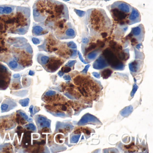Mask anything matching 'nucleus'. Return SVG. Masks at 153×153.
I'll list each match as a JSON object with an SVG mask.
<instances>
[{
  "instance_id": "f257e3e1",
  "label": "nucleus",
  "mask_w": 153,
  "mask_h": 153,
  "mask_svg": "<svg viewBox=\"0 0 153 153\" xmlns=\"http://www.w3.org/2000/svg\"><path fill=\"white\" fill-rule=\"evenodd\" d=\"M87 20L88 27L97 34L106 36L111 28V21L105 11L101 9H92L87 12Z\"/></svg>"
},
{
  "instance_id": "f03ea898",
  "label": "nucleus",
  "mask_w": 153,
  "mask_h": 153,
  "mask_svg": "<svg viewBox=\"0 0 153 153\" xmlns=\"http://www.w3.org/2000/svg\"><path fill=\"white\" fill-rule=\"evenodd\" d=\"M103 55L105 57L106 61L112 67L115 69L121 70L124 68V66L121 62L114 53L109 49L105 50Z\"/></svg>"
},
{
  "instance_id": "7ed1b4c3",
  "label": "nucleus",
  "mask_w": 153,
  "mask_h": 153,
  "mask_svg": "<svg viewBox=\"0 0 153 153\" xmlns=\"http://www.w3.org/2000/svg\"><path fill=\"white\" fill-rule=\"evenodd\" d=\"M131 34L139 43L142 42L145 36V30L143 25L140 24L139 26L132 28Z\"/></svg>"
},
{
  "instance_id": "20e7f679",
  "label": "nucleus",
  "mask_w": 153,
  "mask_h": 153,
  "mask_svg": "<svg viewBox=\"0 0 153 153\" xmlns=\"http://www.w3.org/2000/svg\"><path fill=\"white\" fill-rule=\"evenodd\" d=\"M141 19L140 13L136 8L132 7V10L128 16V23L129 25L138 23L140 22Z\"/></svg>"
},
{
  "instance_id": "39448f33",
  "label": "nucleus",
  "mask_w": 153,
  "mask_h": 153,
  "mask_svg": "<svg viewBox=\"0 0 153 153\" xmlns=\"http://www.w3.org/2000/svg\"><path fill=\"white\" fill-rule=\"evenodd\" d=\"M111 5L119 11H122L127 14H130L132 8V6L128 4L120 1L115 2Z\"/></svg>"
},
{
  "instance_id": "423d86ee",
  "label": "nucleus",
  "mask_w": 153,
  "mask_h": 153,
  "mask_svg": "<svg viewBox=\"0 0 153 153\" xmlns=\"http://www.w3.org/2000/svg\"><path fill=\"white\" fill-rule=\"evenodd\" d=\"M63 62H64L60 58H53L50 60V62L48 65V69L51 71H55L59 68Z\"/></svg>"
},
{
  "instance_id": "0eeeda50",
  "label": "nucleus",
  "mask_w": 153,
  "mask_h": 153,
  "mask_svg": "<svg viewBox=\"0 0 153 153\" xmlns=\"http://www.w3.org/2000/svg\"><path fill=\"white\" fill-rule=\"evenodd\" d=\"M108 64L106 60L102 56H100L94 63L93 68L96 69H101L106 68Z\"/></svg>"
},
{
  "instance_id": "6e6552de",
  "label": "nucleus",
  "mask_w": 153,
  "mask_h": 153,
  "mask_svg": "<svg viewBox=\"0 0 153 153\" xmlns=\"http://www.w3.org/2000/svg\"><path fill=\"white\" fill-rule=\"evenodd\" d=\"M76 35L75 29L73 27L70 23H69L68 28L66 30L65 36L63 39H72L74 38Z\"/></svg>"
},
{
  "instance_id": "1a4fd4ad",
  "label": "nucleus",
  "mask_w": 153,
  "mask_h": 153,
  "mask_svg": "<svg viewBox=\"0 0 153 153\" xmlns=\"http://www.w3.org/2000/svg\"><path fill=\"white\" fill-rule=\"evenodd\" d=\"M129 68L131 71L133 72H137L138 69V62L137 61L131 62L129 64Z\"/></svg>"
},
{
  "instance_id": "9d476101",
  "label": "nucleus",
  "mask_w": 153,
  "mask_h": 153,
  "mask_svg": "<svg viewBox=\"0 0 153 153\" xmlns=\"http://www.w3.org/2000/svg\"><path fill=\"white\" fill-rule=\"evenodd\" d=\"M132 110L133 108L132 106H130L123 109L120 113L123 116H127L131 113Z\"/></svg>"
},
{
  "instance_id": "9b49d317",
  "label": "nucleus",
  "mask_w": 153,
  "mask_h": 153,
  "mask_svg": "<svg viewBox=\"0 0 153 153\" xmlns=\"http://www.w3.org/2000/svg\"><path fill=\"white\" fill-rule=\"evenodd\" d=\"M112 72V70L109 68L106 69L101 71V76L104 79H106L111 75Z\"/></svg>"
},
{
  "instance_id": "f8f14e48",
  "label": "nucleus",
  "mask_w": 153,
  "mask_h": 153,
  "mask_svg": "<svg viewBox=\"0 0 153 153\" xmlns=\"http://www.w3.org/2000/svg\"><path fill=\"white\" fill-rule=\"evenodd\" d=\"M43 31H44V29L41 26H35L32 29V32L33 34L37 36L40 35Z\"/></svg>"
},
{
  "instance_id": "ddd939ff",
  "label": "nucleus",
  "mask_w": 153,
  "mask_h": 153,
  "mask_svg": "<svg viewBox=\"0 0 153 153\" xmlns=\"http://www.w3.org/2000/svg\"><path fill=\"white\" fill-rule=\"evenodd\" d=\"M68 102L69 103V105L71 106L73 109L75 111H78L79 109L81 108V106H82V105L78 103L77 102H73L72 101H69Z\"/></svg>"
},
{
  "instance_id": "4468645a",
  "label": "nucleus",
  "mask_w": 153,
  "mask_h": 153,
  "mask_svg": "<svg viewBox=\"0 0 153 153\" xmlns=\"http://www.w3.org/2000/svg\"><path fill=\"white\" fill-rule=\"evenodd\" d=\"M9 66L12 69H15L16 68H18V63L15 61H11L9 62Z\"/></svg>"
},
{
  "instance_id": "2eb2a0df",
  "label": "nucleus",
  "mask_w": 153,
  "mask_h": 153,
  "mask_svg": "<svg viewBox=\"0 0 153 153\" xmlns=\"http://www.w3.org/2000/svg\"><path fill=\"white\" fill-rule=\"evenodd\" d=\"M81 132H83L86 135L90 136L91 133V130L88 127H79Z\"/></svg>"
},
{
  "instance_id": "dca6fc26",
  "label": "nucleus",
  "mask_w": 153,
  "mask_h": 153,
  "mask_svg": "<svg viewBox=\"0 0 153 153\" xmlns=\"http://www.w3.org/2000/svg\"><path fill=\"white\" fill-rule=\"evenodd\" d=\"M29 101H30L29 99L27 98L24 99L23 100H20L19 101V103L22 106L26 107L28 105Z\"/></svg>"
},
{
  "instance_id": "f3484780",
  "label": "nucleus",
  "mask_w": 153,
  "mask_h": 153,
  "mask_svg": "<svg viewBox=\"0 0 153 153\" xmlns=\"http://www.w3.org/2000/svg\"><path fill=\"white\" fill-rule=\"evenodd\" d=\"M49 57L47 56H43L41 57V62L43 65H46L49 62Z\"/></svg>"
},
{
  "instance_id": "a211bd4d",
  "label": "nucleus",
  "mask_w": 153,
  "mask_h": 153,
  "mask_svg": "<svg viewBox=\"0 0 153 153\" xmlns=\"http://www.w3.org/2000/svg\"><path fill=\"white\" fill-rule=\"evenodd\" d=\"M97 52H93L90 53L88 55V58L89 59H94L97 57Z\"/></svg>"
},
{
  "instance_id": "6ab92c4d",
  "label": "nucleus",
  "mask_w": 153,
  "mask_h": 153,
  "mask_svg": "<svg viewBox=\"0 0 153 153\" xmlns=\"http://www.w3.org/2000/svg\"><path fill=\"white\" fill-rule=\"evenodd\" d=\"M67 46L68 48L72 49H76L77 46L75 43L73 42H70L67 43Z\"/></svg>"
},
{
  "instance_id": "aec40b11",
  "label": "nucleus",
  "mask_w": 153,
  "mask_h": 153,
  "mask_svg": "<svg viewBox=\"0 0 153 153\" xmlns=\"http://www.w3.org/2000/svg\"><path fill=\"white\" fill-rule=\"evenodd\" d=\"M74 11H75V13H76V14L80 17H82L83 16L85 15V14L86 12L84 11L78 10L76 9H75Z\"/></svg>"
},
{
  "instance_id": "412c9836",
  "label": "nucleus",
  "mask_w": 153,
  "mask_h": 153,
  "mask_svg": "<svg viewBox=\"0 0 153 153\" xmlns=\"http://www.w3.org/2000/svg\"><path fill=\"white\" fill-rule=\"evenodd\" d=\"M4 14H11L12 11V8L11 7H8V6H5L4 7Z\"/></svg>"
},
{
  "instance_id": "4be33fe9",
  "label": "nucleus",
  "mask_w": 153,
  "mask_h": 153,
  "mask_svg": "<svg viewBox=\"0 0 153 153\" xmlns=\"http://www.w3.org/2000/svg\"><path fill=\"white\" fill-rule=\"evenodd\" d=\"M41 127H49L50 126V123L49 121H45L44 122H42L40 124Z\"/></svg>"
},
{
  "instance_id": "5701e85b",
  "label": "nucleus",
  "mask_w": 153,
  "mask_h": 153,
  "mask_svg": "<svg viewBox=\"0 0 153 153\" xmlns=\"http://www.w3.org/2000/svg\"><path fill=\"white\" fill-rule=\"evenodd\" d=\"M61 70L63 73L69 72L71 70V68L70 67H67V66H65V67H64L62 68Z\"/></svg>"
},
{
  "instance_id": "b1692460",
  "label": "nucleus",
  "mask_w": 153,
  "mask_h": 153,
  "mask_svg": "<svg viewBox=\"0 0 153 153\" xmlns=\"http://www.w3.org/2000/svg\"><path fill=\"white\" fill-rule=\"evenodd\" d=\"M26 127H27V128L28 129H31L33 131H35L36 129V127H35V126L32 124H29L28 125L26 126Z\"/></svg>"
},
{
  "instance_id": "393cba45",
  "label": "nucleus",
  "mask_w": 153,
  "mask_h": 153,
  "mask_svg": "<svg viewBox=\"0 0 153 153\" xmlns=\"http://www.w3.org/2000/svg\"><path fill=\"white\" fill-rule=\"evenodd\" d=\"M138 89V86L136 84L133 85V88H132V90L131 92V96L132 97L134 96V95L135 94V93L136 92V91H137V89Z\"/></svg>"
},
{
  "instance_id": "a878e982",
  "label": "nucleus",
  "mask_w": 153,
  "mask_h": 153,
  "mask_svg": "<svg viewBox=\"0 0 153 153\" xmlns=\"http://www.w3.org/2000/svg\"><path fill=\"white\" fill-rule=\"evenodd\" d=\"M55 94H56V92L55 91L49 90L46 93L45 95H46V96L49 97V96H54V95H55Z\"/></svg>"
},
{
  "instance_id": "bb28decb",
  "label": "nucleus",
  "mask_w": 153,
  "mask_h": 153,
  "mask_svg": "<svg viewBox=\"0 0 153 153\" xmlns=\"http://www.w3.org/2000/svg\"><path fill=\"white\" fill-rule=\"evenodd\" d=\"M32 42L34 44H38L40 43V41L39 39L36 38V37H33L32 38Z\"/></svg>"
},
{
  "instance_id": "cd10ccee",
  "label": "nucleus",
  "mask_w": 153,
  "mask_h": 153,
  "mask_svg": "<svg viewBox=\"0 0 153 153\" xmlns=\"http://www.w3.org/2000/svg\"><path fill=\"white\" fill-rule=\"evenodd\" d=\"M6 86V83L5 81L2 80H0V88H5Z\"/></svg>"
},
{
  "instance_id": "c85d7f7f",
  "label": "nucleus",
  "mask_w": 153,
  "mask_h": 153,
  "mask_svg": "<svg viewBox=\"0 0 153 153\" xmlns=\"http://www.w3.org/2000/svg\"><path fill=\"white\" fill-rule=\"evenodd\" d=\"M76 62V61H69L66 64V66H67L68 67H71L73 65L75 64Z\"/></svg>"
},
{
  "instance_id": "c756f323",
  "label": "nucleus",
  "mask_w": 153,
  "mask_h": 153,
  "mask_svg": "<svg viewBox=\"0 0 153 153\" xmlns=\"http://www.w3.org/2000/svg\"><path fill=\"white\" fill-rule=\"evenodd\" d=\"M19 114L21 115V116L24 118V119L26 120H28V116L26 114H25L23 112H19Z\"/></svg>"
},
{
  "instance_id": "7c9ffc66",
  "label": "nucleus",
  "mask_w": 153,
  "mask_h": 153,
  "mask_svg": "<svg viewBox=\"0 0 153 153\" xmlns=\"http://www.w3.org/2000/svg\"><path fill=\"white\" fill-rule=\"evenodd\" d=\"M46 120V119L43 116H40L37 119V121L39 123V124L41 123L42 122H44Z\"/></svg>"
},
{
  "instance_id": "2f4dec72",
  "label": "nucleus",
  "mask_w": 153,
  "mask_h": 153,
  "mask_svg": "<svg viewBox=\"0 0 153 153\" xmlns=\"http://www.w3.org/2000/svg\"><path fill=\"white\" fill-rule=\"evenodd\" d=\"M33 16H34V17H38L40 15V13H39L38 11H37L36 9H33Z\"/></svg>"
},
{
  "instance_id": "473e14b6",
  "label": "nucleus",
  "mask_w": 153,
  "mask_h": 153,
  "mask_svg": "<svg viewBox=\"0 0 153 153\" xmlns=\"http://www.w3.org/2000/svg\"><path fill=\"white\" fill-rule=\"evenodd\" d=\"M8 108V106L7 104H2L1 106V110L2 111H6Z\"/></svg>"
},
{
  "instance_id": "72a5a7b5",
  "label": "nucleus",
  "mask_w": 153,
  "mask_h": 153,
  "mask_svg": "<svg viewBox=\"0 0 153 153\" xmlns=\"http://www.w3.org/2000/svg\"><path fill=\"white\" fill-rule=\"evenodd\" d=\"M80 138V136H75V137H73L72 139H71V140H72V142H77L78 141V140Z\"/></svg>"
},
{
  "instance_id": "f704fd0d",
  "label": "nucleus",
  "mask_w": 153,
  "mask_h": 153,
  "mask_svg": "<svg viewBox=\"0 0 153 153\" xmlns=\"http://www.w3.org/2000/svg\"><path fill=\"white\" fill-rule=\"evenodd\" d=\"M78 56H79V58H80V59L81 60V61L82 62H83V63H85V64H87V63L84 60V59H83V57H82V55H81V53H80V52H79V51H78Z\"/></svg>"
},
{
  "instance_id": "c9c22d12",
  "label": "nucleus",
  "mask_w": 153,
  "mask_h": 153,
  "mask_svg": "<svg viewBox=\"0 0 153 153\" xmlns=\"http://www.w3.org/2000/svg\"><path fill=\"white\" fill-rule=\"evenodd\" d=\"M90 65H87L86 66L85 68H84V69L83 70V71H82V73H86L88 71V68H89V67H90Z\"/></svg>"
},
{
  "instance_id": "e433bc0d",
  "label": "nucleus",
  "mask_w": 153,
  "mask_h": 153,
  "mask_svg": "<svg viewBox=\"0 0 153 153\" xmlns=\"http://www.w3.org/2000/svg\"><path fill=\"white\" fill-rule=\"evenodd\" d=\"M33 109V106L31 105V106H30V108H29V111H30V113H31V116H33L34 115V114Z\"/></svg>"
},
{
  "instance_id": "4c0bfd02",
  "label": "nucleus",
  "mask_w": 153,
  "mask_h": 153,
  "mask_svg": "<svg viewBox=\"0 0 153 153\" xmlns=\"http://www.w3.org/2000/svg\"><path fill=\"white\" fill-rule=\"evenodd\" d=\"M63 78L66 81H70V79H71L70 76L69 75H64L63 77Z\"/></svg>"
},
{
  "instance_id": "58836bf2",
  "label": "nucleus",
  "mask_w": 153,
  "mask_h": 153,
  "mask_svg": "<svg viewBox=\"0 0 153 153\" xmlns=\"http://www.w3.org/2000/svg\"><path fill=\"white\" fill-rule=\"evenodd\" d=\"M93 75L94 76H95L96 78H100V74L98 73L94 72L93 73Z\"/></svg>"
},
{
  "instance_id": "ea45409f",
  "label": "nucleus",
  "mask_w": 153,
  "mask_h": 153,
  "mask_svg": "<svg viewBox=\"0 0 153 153\" xmlns=\"http://www.w3.org/2000/svg\"><path fill=\"white\" fill-rule=\"evenodd\" d=\"M4 14V8L3 7L0 6V15Z\"/></svg>"
},
{
  "instance_id": "a19ab883",
  "label": "nucleus",
  "mask_w": 153,
  "mask_h": 153,
  "mask_svg": "<svg viewBox=\"0 0 153 153\" xmlns=\"http://www.w3.org/2000/svg\"><path fill=\"white\" fill-rule=\"evenodd\" d=\"M20 76V75L19 74H15L13 75V77L14 78H15V79L19 78Z\"/></svg>"
},
{
  "instance_id": "79ce46f5",
  "label": "nucleus",
  "mask_w": 153,
  "mask_h": 153,
  "mask_svg": "<svg viewBox=\"0 0 153 153\" xmlns=\"http://www.w3.org/2000/svg\"><path fill=\"white\" fill-rule=\"evenodd\" d=\"M88 42H89V41H88V40L87 39V38H84L83 39V43L87 44V43H88Z\"/></svg>"
},
{
  "instance_id": "37998d69",
  "label": "nucleus",
  "mask_w": 153,
  "mask_h": 153,
  "mask_svg": "<svg viewBox=\"0 0 153 153\" xmlns=\"http://www.w3.org/2000/svg\"><path fill=\"white\" fill-rule=\"evenodd\" d=\"M34 74H35L34 71L31 70H29V75L32 76V75H34Z\"/></svg>"
},
{
  "instance_id": "c03bdc74",
  "label": "nucleus",
  "mask_w": 153,
  "mask_h": 153,
  "mask_svg": "<svg viewBox=\"0 0 153 153\" xmlns=\"http://www.w3.org/2000/svg\"><path fill=\"white\" fill-rule=\"evenodd\" d=\"M58 75H59L60 76H62V75H64V73L63 72L62 70H60L58 73Z\"/></svg>"
},
{
  "instance_id": "a18cd8bd",
  "label": "nucleus",
  "mask_w": 153,
  "mask_h": 153,
  "mask_svg": "<svg viewBox=\"0 0 153 153\" xmlns=\"http://www.w3.org/2000/svg\"><path fill=\"white\" fill-rule=\"evenodd\" d=\"M18 31H19L20 32H21V33H24V31H25V30H24V28H21L18 29Z\"/></svg>"
},
{
  "instance_id": "49530a36",
  "label": "nucleus",
  "mask_w": 153,
  "mask_h": 153,
  "mask_svg": "<svg viewBox=\"0 0 153 153\" xmlns=\"http://www.w3.org/2000/svg\"><path fill=\"white\" fill-rule=\"evenodd\" d=\"M65 95H66V96H67L69 98H71V99L74 98H73V97H71V96H70V94H65Z\"/></svg>"
},
{
  "instance_id": "de8ad7c7",
  "label": "nucleus",
  "mask_w": 153,
  "mask_h": 153,
  "mask_svg": "<svg viewBox=\"0 0 153 153\" xmlns=\"http://www.w3.org/2000/svg\"><path fill=\"white\" fill-rule=\"evenodd\" d=\"M141 46V44H138V45H137L136 47H137V49H140V47Z\"/></svg>"
},
{
  "instance_id": "09e8293b",
  "label": "nucleus",
  "mask_w": 153,
  "mask_h": 153,
  "mask_svg": "<svg viewBox=\"0 0 153 153\" xmlns=\"http://www.w3.org/2000/svg\"></svg>"
}]
</instances>
